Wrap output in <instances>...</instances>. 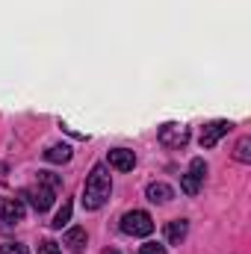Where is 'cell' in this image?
Segmentation results:
<instances>
[{"instance_id":"cell-8","label":"cell","mask_w":251,"mask_h":254,"mask_svg":"<svg viewBox=\"0 0 251 254\" xmlns=\"http://www.w3.org/2000/svg\"><path fill=\"white\" fill-rule=\"evenodd\" d=\"M107 160H110V166L119 169V172H133V166H136V154L127 151V148H113Z\"/></svg>"},{"instance_id":"cell-15","label":"cell","mask_w":251,"mask_h":254,"mask_svg":"<svg viewBox=\"0 0 251 254\" xmlns=\"http://www.w3.org/2000/svg\"><path fill=\"white\" fill-rule=\"evenodd\" d=\"M39 254H63V249H60L54 240H42V243H39Z\"/></svg>"},{"instance_id":"cell-1","label":"cell","mask_w":251,"mask_h":254,"mask_svg":"<svg viewBox=\"0 0 251 254\" xmlns=\"http://www.w3.org/2000/svg\"><path fill=\"white\" fill-rule=\"evenodd\" d=\"M110 192H113V178H110L107 166L98 163V166L89 172V178H86V187H83V207H86V210H101V207L107 204Z\"/></svg>"},{"instance_id":"cell-11","label":"cell","mask_w":251,"mask_h":254,"mask_svg":"<svg viewBox=\"0 0 251 254\" xmlns=\"http://www.w3.org/2000/svg\"><path fill=\"white\" fill-rule=\"evenodd\" d=\"M65 246L71 249V254H83V246H86V231L83 228H71L65 234Z\"/></svg>"},{"instance_id":"cell-2","label":"cell","mask_w":251,"mask_h":254,"mask_svg":"<svg viewBox=\"0 0 251 254\" xmlns=\"http://www.w3.org/2000/svg\"><path fill=\"white\" fill-rule=\"evenodd\" d=\"M122 231L127 237H148L154 231V219L145 210H130V213L122 216Z\"/></svg>"},{"instance_id":"cell-7","label":"cell","mask_w":251,"mask_h":254,"mask_svg":"<svg viewBox=\"0 0 251 254\" xmlns=\"http://www.w3.org/2000/svg\"><path fill=\"white\" fill-rule=\"evenodd\" d=\"M0 219L3 222H21L24 219V201L21 198H0Z\"/></svg>"},{"instance_id":"cell-17","label":"cell","mask_w":251,"mask_h":254,"mask_svg":"<svg viewBox=\"0 0 251 254\" xmlns=\"http://www.w3.org/2000/svg\"><path fill=\"white\" fill-rule=\"evenodd\" d=\"M139 254H166V246L163 243H145L139 249Z\"/></svg>"},{"instance_id":"cell-3","label":"cell","mask_w":251,"mask_h":254,"mask_svg":"<svg viewBox=\"0 0 251 254\" xmlns=\"http://www.w3.org/2000/svg\"><path fill=\"white\" fill-rule=\"evenodd\" d=\"M24 198L30 201V207L36 213H48L51 204H54V198H57V190L51 184H45V181H36L30 190H24Z\"/></svg>"},{"instance_id":"cell-10","label":"cell","mask_w":251,"mask_h":254,"mask_svg":"<svg viewBox=\"0 0 251 254\" xmlns=\"http://www.w3.org/2000/svg\"><path fill=\"white\" fill-rule=\"evenodd\" d=\"M187 231H189L187 219H175V222H169V225H166V240L178 246V243H184V240H187Z\"/></svg>"},{"instance_id":"cell-12","label":"cell","mask_w":251,"mask_h":254,"mask_svg":"<svg viewBox=\"0 0 251 254\" xmlns=\"http://www.w3.org/2000/svg\"><path fill=\"white\" fill-rule=\"evenodd\" d=\"M45 160L48 163H68L71 160V148L68 145H54V148L45 151Z\"/></svg>"},{"instance_id":"cell-16","label":"cell","mask_w":251,"mask_h":254,"mask_svg":"<svg viewBox=\"0 0 251 254\" xmlns=\"http://www.w3.org/2000/svg\"><path fill=\"white\" fill-rule=\"evenodd\" d=\"M0 254H30V252H27L21 243H3V246H0Z\"/></svg>"},{"instance_id":"cell-9","label":"cell","mask_w":251,"mask_h":254,"mask_svg":"<svg viewBox=\"0 0 251 254\" xmlns=\"http://www.w3.org/2000/svg\"><path fill=\"white\" fill-rule=\"evenodd\" d=\"M145 195H148V201H154V204H166V201H172L175 198V190L169 187V184H148V190H145Z\"/></svg>"},{"instance_id":"cell-4","label":"cell","mask_w":251,"mask_h":254,"mask_svg":"<svg viewBox=\"0 0 251 254\" xmlns=\"http://www.w3.org/2000/svg\"><path fill=\"white\" fill-rule=\"evenodd\" d=\"M204 175H207V163H204L201 157H195V160L189 163V172L181 178V190L187 192V195H198L201 184H204Z\"/></svg>"},{"instance_id":"cell-13","label":"cell","mask_w":251,"mask_h":254,"mask_svg":"<svg viewBox=\"0 0 251 254\" xmlns=\"http://www.w3.org/2000/svg\"><path fill=\"white\" fill-rule=\"evenodd\" d=\"M234 160H240V163H251V136H243V139L237 142V148H234Z\"/></svg>"},{"instance_id":"cell-6","label":"cell","mask_w":251,"mask_h":254,"mask_svg":"<svg viewBox=\"0 0 251 254\" xmlns=\"http://www.w3.org/2000/svg\"><path fill=\"white\" fill-rule=\"evenodd\" d=\"M231 122H210V125H204L201 130V148H216L219 145V139L231 130Z\"/></svg>"},{"instance_id":"cell-5","label":"cell","mask_w":251,"mask_h":254,"mask_svg":"<svg viewBox=\"0 0 251 254\" xmlns=\"http://www.w3.org/2000/svg\"><path fill=\"white\" fill-rule=\"evenodd\" d=\"M160 142L169 148H184L189 142V130L184 125H163L160 127Z\"/></svg>"},{"instance_id":"cell-14","label":"cell","mask_w":251,"mask_h":254,"mask_svg":"<svg viewBox=\"0 0 251 254\" xmlns=\"http://www.w3.org/2000/svg\"><path fill=\"white\" fill-rule=\"evenodd\" d=\"M68 222H71V201L65 198V201H63V207H60V213L54 216V222H51V225H54L57 231H63V228L68 225Z\"/></svg>"}]
</instances>
